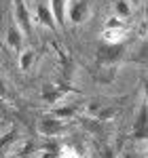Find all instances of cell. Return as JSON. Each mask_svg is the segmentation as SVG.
Here are the masks:
<instances>
[{
  "mask_svg": "<svg viewBox=\"0 0 148 158\" xmlns=\"http://www.w3.org/2000/svg\"><path fill=\"white\" fill-rule=\"evenodd\" d=\"M89 19V6L87 0H66V21L81 25Z\"/></svg>",
  "mask_w": 148,
  "mask_h": 158,
  "instance_id": "cell-1",
  "label": "cell"
},
{
  "mask_svg": "<svg viewBox=\"0 0 148 158\" xmlns=\"http://www.w3.org/2000/svg\"><path fill=\"white\" fill-rule=\"evenodd\" d=\"M66 127H68L66 120L49 116V118H42V120L38 122V133L42 135V137H49V139H57V137H62L66 133Z\"/></svg>",
  "mask_w": 148,
  "mask_h": 158,
  "instance_id": "cell-2",
  "label": "cell"
},
{
  "mask_svg": "<svg viewBox=\"0 0 148 158\" xmlns=\"http://www.w3.org/2000/svg\"><path fill=\"white\" fill-rule=\"evenodd\" d=\"M32 9L25 4V0H15V21L13 23L17 25L24 34H30L32 32Z\"/></svg>",
  "mask_w": 148,
  "mask_h": 158,
  "instance_id": "cell-3",
  "label": "cell"
},
{
  "mask_svg": "<svg viewBox=\"0 0 148 158\" xmlns=\"http://www.w3.org/2000/svg\"><path fill=\"white\" fill-rule=\"evenodd\" d=\"M127 25H121V27H104L102 30V40L108 44V47H116L121 44L125 38H127Z\"/></svg>",
  "mask_w": 148,
  "mask_h": 158,
  "instance_id": "cell-4",
  "label": "cell"
},
{
  "mask_svg": "<svg viewBox=\"0 0 148 158\" xmlns=\"http://www.w3.org/2000/svg\"><path fill=\"white\" fill-rule=\"evenodd\" d=\"M24 38H25V34L15 23L9 25V30H7V47H9V49L19 53V51L24 49Z\"/></svg>",
  "mask_w": 148,
  "mask_h": 158,
  "instance_id": "cell-5",
  "label": "cell"
},
{
  "mask_svg": "<svg viewBox=\"0 0 148 158\" xmlns=\"http://www.w3.org/2000/svg\"><path fill=\"white\" fill-rule=\"evenodd\" d=\"M34 61H36V51L32 49V47H24L17 53V68L21 72H30L32 65H34Z\"/></svg>",
  "mask_w": 148,
  "mask_h": 158,
  "instance_id": "cell-6",
  "label": "cell"
},
{
  "mask_svg": "<svg viewBox=\"0 0 148 158\" xmlns=\"http://www.w3.org/2000/svg\"><path fill=\"white\" fill-rule=\"evenodd\" d=\"M34 15V19H36L40 25H47V27H55V19H53V15H51L49 11V4H38L36 6V11L32 13Z\"/></svg>",
  "mask_w": 148,
  "mask_h": 158,
  "instance_id": "cell-7",
  "label": "cell"
},
{
  "mask_svg": "<svg viewBox=\"0 0 148 158\" xmlns=\"http://www.w3.org/2000/svg\"><path fill=\"white\" fill-rule=\"evenodd\" d=\"M49 11L53 15V19H55V23H59V25L66 23V0H51Z\"/></svg>",
  "mask_w": 148,
  "mask_h": 158,
  "instance_id": "cell-8",
  "label": "cell"
},
{
  "mask_svg": "<svg viewBox=\"0 0 148 158\" xmlns=\"http://www.w3.org/2000/svg\"><path fill=\"white\" fill-rule=\"evenodd\" d=\"M66 93H68V91H63V89H45V91H42V99L49 101L51 106H55V103H59V101L66 97Z\"/></svg>",
  "mask_w": 148,
  "mask_h": 158,
  "instance_id": "cell-9",
  "label": "cell"
},
{
  "mask_svg": "<svg viewBox=\"0 0 148 158\" xmlns=\"http://www.w3.org/2000/svg\"><path fill=\"white\" fill-rule=\"evenodd\" d=\"M131 13H133V9H131L129 0H114V15H116V17L127 19Z\"/></svg>",
  "mask_w": 148,
  "mask_h": 158,
  "instance_id": "cell-10",
  "label": "cell"
},
{
  "mask_svg": "<svg viewBox=\"0 0 148 158\" xmlns=\"http://www.w3.org/2000/svg\"><path fill=\"white\" fill-rule=\"evenodd\" d=\"M57 152H59V146H45V148H40L38 150V158H57Z\"/></svg>",
  "mask_w": 148,
  "mask_h": 158,
  "instance_id": "cell-11",
  "label": "cell"
},
{
  "mask_svg": "<svg viewBox=\"0 0 148 158\" xmlns=\"http://www.w3.org/2000/svg\"><path fill=\"white\" fill-rule=\"evenodd\" d=\"M57 158H78V154H76V150L72 146H59Z\"/></svg>",
  "mask_w": 148,
  "mask_h": 158,
  "instance_id": "cell-12",
  "label": "cell"
},
{
  "mask_svg": "<svg viewBox=\"0 0 148 158\" xmlns=\"http://www.w3.org/2000/svg\"><path fill=\"white\" fill-rule=\"evenodd\" d=\"M121 25H125V19L116 17V15H110L106 19V27H121Z\"/></svg>",
  "mask_w": 148,
  "mask_h": 158,
  "instance_id": "cell-13",
  "label": "cell"
},
{
  "mask_svg": "<svg viewBox=\"0 0 148 158\" xmlns=\"http://www.w3.org/2000/svg\"><path fill=\"white\" fill-rule=\"evenodd\" d=\"M129 4H131V9H133V11H136L137 6H140V4H142V0H129Z\"/></svg>",
  "mask_w": 148,
  "mask_h": 158,
  "instance_id": "cell-14",
  "label": "cell"
},
{
  "mask_svg": "<svg viewBox=\"0 0 148 158\" xmlns=\"http://www.w3.org/2000/svg\"><path fill=\"white\" fill-rule=\"evenodd\" d=\"M121 158H136L133 154H129V152H125V154H121Z\"/></svg>",
  "mask_w": 148,
  "mask_h": 158,
  "instance_id": "cell-15",
  "label": "cell"
}]
</instances>
